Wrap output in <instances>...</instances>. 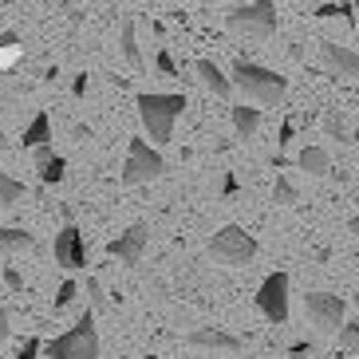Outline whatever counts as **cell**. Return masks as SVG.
Instances as JSON below:
<instances>
[{"label":"cell","mask_w":359,"mask_h":359,"mask_svg":"<svg viewBox=\"0 0 359 359\" xmlns=\"http://www.w3.org/2000/svg\"><path fill=\"white\" fill-rule=\"evenodd\" d=\"M64 174H67V162L60 158V154H55L52 162H43V166H40V182H43V186H60V182H64Z\"/></svg>","instance_id":"ffe728a7"},{"label":"cell","mask_w":359,"mask_h":359,"mask_svg":"<svg viewBox=\"0 0 359 359\" xmlns=\"http://www.w3.org/2000/svg\"><path fill=\"white\" fill-rule=\"evenodd\" d=\"M4 339H8V312L0 308V348H4Z\"/></svg>","instance_id":"836d02e7"},{"label":"cell","mask_w":359,"mask_h":359,"mask_svg":"<svg viewBox=\"0 0 359 359\" xmlns=\"http://www.w3.org/2000/svg\"><path fill=\"white\" fill-rule=\"evenodd\" d=\"M273 201H276V205H292V201H296V186H292V178H288V174H276Z\"/></svg>","instance_id":"7402d4cb"},{"label":"cell","mask_w":359,"mask_h":359,"mask_svg":"<svg viewBox=\"0 0 359 359\" xmlns=\"http://www.w3.org/2000/svg\"><path fill=\"white\" fill-rule=\"evenodd\" d=\"M16 43H20L16 32H0V52H4V48H16Z\"/></svg>","instance_id":"d6a6232c"},{"label":"cell","mask_w":359,"mask_h":359,"mask_svg":"<svg viewBox=\"0 0 359 359\" xmlns=\"http://www.w3.org/2000/svg\"><path fill=\"white\" fill-rule=\"evenodd\" d=\"M336 359H348V355H344V351H339V355H336Z\"/></svg>","instance_id":"74e56055"},{"label":"cell","mask_w":359,"mask_h":359,"mask_svg":"<svg viewBox=\"0 0 359 359\" xmlns=\"http://www.w3.org/2000/svg\"><path fill=\"white\" fill-rule=\"evenodd\" d=\"M233 87L257 107H280L288 95V79L273 67L257 64V60H233Z\"/></svg>","instance_id":"6da1fadb"},{"label":"cell","mask_w":359,"mask_h":359,"mask_svg":"<svg viewBox=\"0 0 359 359\" xmlns=\"http://www.w3.org/2000/svg\"><path fill=\"white\" fill-rule=\"evenodd\" d=\"M233 130H237V138H253L261 130V107H233Z\"/></svg>","instance_id":"2e32d148"},{"label":"cell","mask_w":359,"mask_h":359,"mask_svg":"<svg viewBox=\"0 0 359 359\" xmlns=\"http://www.w3.org/2000/svg\"><path fill=\"white\" fill-rule=\"evenodd\" d=\"M210 4H222V0H210Z\"/></svg>","instance_id":"f35d334b"},{"label":"cell","mask_w":359,"mask_h":359,"mask_svg":"<svg viewBox=\"0 0 359 359\" xmlns=\"http://www.w3.org/2000/svg\"><path fill=\"white\" fill-rule=\"evenodd\" d=\"M225 28L233 36H249V40H269L276 32V0H253L241 4L225 16Z\"/></svg>","instance_id":"277c9868"},{"label":"cell","mask_w":359,"mask_h":359,"mask_svg":"<svg viewBox=\"0 0 359 359\" xmlns=\"http://www.w3.org/2000/svg\"><path fill=\"white\" fill-rule=\"evenodd\" d=\"M320 60L339 75H359V52H351V48H344V43H336V40L320 43Z\"/></svg>","instance_id":"8fae6325"},{"label":"cell","mask_w":359,"mask_h":359,"mask_svg":"<svg viewBox=\"0 0 359 359\" xmlns=\"http://www.w3.org/2000/svg\"><path fill=\"white\" fill-rule=\"evenodd\" d=\"M292 135H296V123L288 118L285 127H280V138H276V142H280V147H288V142H292Z\"/></svg>","instance_id":"4dcf8cb0"},{"label":"cell","mask_w":359,"mask_h":359,"mask_svg":"<svg viewBox=\"0 0 359 359\" xmlns=\"http://www.w3.org/2000/svg\"><path fill=\"white\" fill-rule=\"evenodd\" d=\"M138 103V118L154 142H170L174 138V123L186 111V95H174V91H142L135 99Z\"/></svg>","instance_id":"7a4b0ae2"},{"label":"cell","mask_w":359,"mask_h":359,"mask_svg":"<svg viewBox=\"0 0 359 359\" xmlns=\"http://www.w3.org/2000/svg\"><path fill=\"white\" fill-rule=\"evenodd\" d=\"M48 359H99V332H95V308H87L75 320V327H67L64 336H52L43 344Z\"/></svg>","instance_id":"3957f363"},{"label":"cell","mask_w":359,"mask_h":359,"mask_svg":"<svg viewBox=\"0 0 359 359\" xmlns=\"http://www.w3.org/2000/svg\"><path fill=\"white\" fill-rule=\"evenodd\" d=\"M40 351H43V344H40L36 336H28V339L20 344V351H16L12 359H40Z\"/></svg>","instance_id":"d4e9b609"},{"label":"cell","mask_w":359,"mask_h":359,"mask_svg":"<svg viewBox=\"0 0 359 359\" xmlns=\"http://www.w3.org/2000/svg\"><path fill=\"white\" fill-rule=\"evenodd\" d=\"M257 237L245 225H222V229L213 233V241H210V257L213 261H222V264H233V269H241V264H249L257 257Z\"/></svg>","instance_id":"5b68a950"},{"label":"cell","mask_w":359,"mask_h":359,"mask_svg":"<svg viewBox=\"0 0 359 359\" xmlns=\"http://www.w3.org/2000/svg\"><path fill=\"white\" fill-rule=\"evenodd\" d=\"M222 194H225V198L237 194V174H225V178H222Z\"/></svg>","instance_id":"1f68e13d"},{"label":"cell","mask_w":359,"mask_h":359,"mask_svg":"<svg viewBox=\"0 0 359 359\" xmlns=\"http://www.w3.org/2000/svg\"><path fill=\"white\" fill-rule=\"evenodd\" d=\"M324 130H327L332 138H348V123H344L339 115H327V118H324Z\"/></svg>","instance_id":"484cf974"},{"label":"cell","mask_w":359,"mask_h":359,"mask_svg":"<svg viewBox=\"0 0 359 359\" xmlns=\"http://www.w3.org/2000/svg\"><path fill=\"white\" fill-rule=\"evenodd\" d=\"M24 182H16L12 174H4L0 170V205H16V201H24Z\"/></svg>","instance_id":"ac0fdd59"},{"label":"cell","mask_w":359,"mask_h":359,"mask_svg":"<svg viewBox=\"0 0 359 359\" xmlns=\"http://www.w3.org/2000/svg\"><path fill=\"white\" fill-rule=\"evenodd\" d=\"M52 253H55V264H60V269H67V273L87 269V241H83V233H79V225L67 222L64 229L55 233Z\"/></svg>","instance_id":"9c48e42d"},{"label":"cell","mask_w":359,"mask_h":359,"mask_svg":"<svg viewBox=\"0 0 359 359\" xmlns=\"http://www.w3.org/2000/svg\"><path fill=\"white\" fill-rule=\"evenodd\" d=\"M312 351H316L312 344H304V339H296L292 348H288V355H292V359H312Z\"/></svg>","instance_id":"83f0119b"},{"label":"cell","mask_w":359,"mask_h":359,"mask_svg":"<svg viewBox=\"0 0 359 359\" xmlns=\"http://www.w3.org/2000/svg\"><path fill=\"white\" fill-rule=\"evenodd\" d=\"M32 158H36V170H40L43 162H52V158H55V150H52V142H43V147H36V154H32Z\"/></svg>","instance_id":"f546056e"},{"label":"cell","mask_w":359,"mask_h":359,"mask_svg":"<svg viewBox=\"0 0 359 359\" xmlns=\"http://www.w3.org/2000/svg\"><path fill=\"white\" fill-rule=\"evenodd\" d=\"M147 241H150V225L147 222H135L127 233H118L115 241L107 245V253L118 257L123 264H138V261H142V253H147Z\"/></svg>","instance_id":"30bf717a"},{"label":"cell","mask_w":359,"mask_h":359,"mask_svg":"<svg viewBox=\"0 0 359 359\" xmlns=\"http://www.w3.org/2000/svg\"><path fill=\"white\" fill-rule=\"evenodd\" d=\"M339 351H344V355H359V324L355 320L339 327Z\"/></svg>","instance_id":"44dd1931"},{"label":"cell","mask_w":359,"mask_h":359,"mask_svg":"<svg viewBox=\"0 0 359 359\" xmlns=\"http://www.w3.org/2000/svg\"><path fill=\"white\" fill-rule=\"evenodd\" d=\"M154 67H158L162 75H170V79L178 75V67H174V55H170V52H158V60H154Z\"/></svg>","instance_id":"4316f807"},{"label":"cell","mask_w":359,"mask_h":359,"mask_svg":"<svg viewBox=\"0 0 359 359\" xmlns=\"http://www.w3.org/2000/svg\"><path fill=\"white\" fill-rule=\"evenodd\" d=\"M75 296H79V285H75V280H64V285H60V292H55V308H67Z\"/></svg>","instance_id":"cb8c5ba5"},{"label":"cell","mask_w":359,"mask_h":359,"mask_svg":"<svg viewBox=\"0 0 359 359\" xmlns=\"http://www.w3.org/2000/svg\"><path fill=\"white\" fill-rule=\"evenodd\" d=\"M43 142H52V118L43 115H32V123H28V127H24V147H43Z\"/></svg>","instance_id":"e0dca14e"},{"label":"cell","mask_w":359,"mask_h":359,"mask_svg":"<svg viewBox=\"0 0 359 359\" xmlns=\"http://www.w3.org/2000/svg\"><path fill=\"white\" fill-rule=\"evenodd\" d=\"M288 273L285 269H276V273H269L261 280V288H257V308H261V316L269 320L273 327L288 324Z\"/></svg>","instance_id":"52a82bcc"},{"label":"cell","mask_w":359,"mask_h":359,"mask_svg":"<svg viewBox=\"0 0 359 359\" xmlns=\"http://www.w3.org/2000/svg\"><path fill=\"white\" fill-rule=\"evenodd\" d=\"M72 91H75V95H83V91H87V75H75V83H72Z\"/></svg>","instance_id":"e575fe53"},{"label":"cell","mask_w":359,"mask_h":359,"mask_svg":"<svg viewBox=\"0 0 359 359\" xmlns=\"http://www.w3.org/2000/svg\"><path fill=\"white\" fill-rule=\"evenodd\" d=\"M296 166L304 170V174H312V178H324L327 170H332V154L324 147H304L296 154Z\"/></svg>","instance_id":"5bb4252c"},{"label":"cell","mask_w":359,"mask_h":359,"mask_svg":"<svg viewBox=\"0 0 359 359\" xmlns=\"http://www.w3.org/2000/svg\"><path fill=\"white\" fill-rule=\"evenodd\" d=\"M194 72H198V79L210 87L217 99H229L233 91H237V87H233V75H225L222 67L213 64V60H198V64H194Z\"/></svg>","instance_id":"7c38bea8"},{"label":"cell","mask_w":359,"mask_h":359,"mask_svg":"<svg viewBox=\"0 0 359 359\" xmlns=\"http://www.w3.org/2000/svg\"><path fill=\"white\" fill-rule=\"evenodd\" d=\"M190 344L194 348H210V351H241V339L222 332V327H194Z\"/></svg>","instance_id":"4fadbf2b"},{"label":"cell","mask_w":359,"mask_h":359,"mask_svg":"<svg viewBox=\"0 0 359 359\" xmlns=\"http://www.w3.org/2000/svg\"><path fill=\"white\" fill-rule=\"evenodd\" d=\"M166 158L158 154V147H150L147 138H130L127 147V162H123V182L127 186H147V182L162 178Z\"/></svg>","instance_id":"8992f818"},{"label":"cell","mask_w":359,"mask_h":359,"mask_svg":"<svg viewBox=\"0 0 359 359\" xmlns=\"http://www.w3.org/2000/svg\"><path fill=\"white\" fill-rule=\"evenodd\" d=\"M0 276H4V285H8L12 292H20V288H24V276L16 273V269H4V273H0Z\"/></svg>","instance_id":"f1b7e54d"},{"label":"cell","mask_w":359,"mask_h":359,"mask_svg":"<svg viewBox=\"0 0 359 359\" xmlns=\"http://www.w3.org/2000/svg\"><path fill=\"white\" fill-rule=\"evenodd\" d=\"M8 147H12V142L4 138V130H0V150H8Z\"/></svg>","instance_id":"8d00e7d4"},{"label":"cell","mask_w":359,"mask_h":359,"mask_svg":"<svg viewBox=\"0 0 359 359\" xmlns=\"http://www.w3.org/2000/svg\"><path fill=\"white\" fill-rule=\"evenodd\" d=\"M118 43H123V55H127L130 67H142V52H138V40H135V24H123V36H118Z\"/></svg>","instance_id":"d6986e66"},{"label":"cell","mask_w":359,"mask_h":359,"mask_svg":"<svg viewBox=\"0 0 359 359\" xmlns=\"http://www.w3.org/2000/svg\"><path fill=\"white\" fill-rule=\"evenodd\" d=\"M87 300H91V308H107V292L99 285V276H87Z\"/></svg>","instance_id":"603a6c76"},{"label":"cell","mask_w":359,"mask_h":359,"mask_svg":"<svg viewBox=\"0 0 359 359\" xmlns=\"http://www.w3.org/2000/svg\"><path fill=\"white\" fill-rule=\"evenodd\" d=\"M348 229H351V233H355V237H359V217H351V222H348Z\"/></svg>","instance_id":"d590c367"},{"label":"cell","mask_w":359,"mask_h":359,"mask_svg":"<svg viewBox=\"0 0 359 359\" xmlns=\"http://www.w3.org/2000/svg\"><path fill=\"white\" fill-rule=\"evenodd\" d=\"M36 237L20 225H8V229H0V257H12V253H24V249H32Z\"/></svg>","instance_id":"9a60e30c"},{"label":"cell","mask_w":359,"mask_h":359,"mask_svg":"<svg viewBox=\"0 0 359 359\" xmlns=\"http://www.w3.org/2000/svg\"><path fill=\"white\" fill-rule=\"evenodd\" d=\"M304 312L312 320V327H320V332H339V327L348 324V304L336 292H308Z\"/></svg>","instance_id":"ba28073f"}]
</instances>
